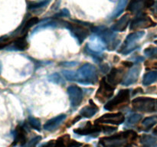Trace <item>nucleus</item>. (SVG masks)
<instances>
[{
    "mask_svg": "<svg viewBox=\"0 0 157 147\" xmlns=\"http://www.w3.org/2000/svg\"><path fill=\"white\" fill-rule=\"evenodd\" d=\"M67 91L72 107H78L81 104L84 97L82 89L76 85H71L67 87Z\"/></svg>",
    "mask_w": 157,
    "mask_h": 147,
    "instance_id": "12",
    "label": "nucleus"
},
{
    "mask_svg": "<svg viewBox=\"0 0 157 147\" xmlns=\"http://www.w3.org/2000/svg\"><path fill=\"white\" fill-rule=\"evenodd\" d=\"M81 142H78L75 140H70L66 147H81Z\"/></svg>",
    "mask_w": 157,
    "mask_h": 147,
    "instance_id": "36",
    "label": "nucleus"
},
{
    "mask_svg": "<svg viewBox=\"0 0 157 147\" xmlns=\"http://www.w3.org/2000/svg\"><path fill=\"white\" fill-rule=\"evenodd\" d=\"M137 137V133L133 130H127L117 134L104 136L100 139L99 145L102 147H124L129 141H133Z\"/></svg>",
    "mask_w": 157,
    "mask_h": 147,
    "instance_id": "1",
    "label": "nucleus"
},
{
    "mask_svg": "<svg viewBox=\"0 0 157 147\" xmlns=\"http://www.w3.org/2000/svg\"><path fill=\"white\" fill-rule=\"evenodd\" d=\"M27 143V133L25 128L21 125L17 126L14 133V142L13 145H16L17 144H20L21 147L24 146Z\"/></svg>",
    "mask_w": 157,
    "mask_h": 147,
    "instance_id": "16",
    "label": "nucleus"
},
{
    "mask_svg": "<svg viewBox=\"0 0 157 147\" xmlns=\"http://www.w3.org/2000/svg\"><path fill=\"white\" fill-rule=\"evenodd\" d=\"M13 47L15 50L18 51H25L29 47V43L26 40L25 37H21L15 40L13 42Z\"/></svg>",
    "mask_w": 157,
    "mask_h": 147,
    "instance_id": "23",
    "label": "nucleus"
},
{
    "mask_svg": "<svg viewBox=\"0 0 157 147\" xmlns=\"http://www.w3.org/2000/svg\"><path fill=\"white\" fill-rule=\"evenodd\" d=\"M1 70H2V64L0 63V73H1Z\"/></svg>",
    "mask_w": 157,
    "mask_h": 147,
    "instance_id": "45",
    "label": "nucleus"
},
{
    "mask_svg": "<svg viewBox=\"0 0 157 147\" xmlns=\"http://www.w3.org/2000/svg\"><path fill=\"white\" fill-rule=\"evenodd\" d=\"M157 123V116H150V117H147L142 121L141 124H142L143 127L145 129V130L148 131L150 129L153 128L155 125Z\"/></svg>",
    "mask_w": 157,
    "mask_h": 147,
    "instance_id": "26",
    "label": "nucleus"
},
{
    "mask_svg": "<svg viewBox=\"0 0 157 147\" xmlns=\"http://www.w3.org/2000/svg\"><path fill=\"white\" fill-rule=\"evenodd\" d=\"M144 55L148 58L157 59V47L154 46H149L144 50Z\"/></svg>",
    "mask_w": 157,
    "mask_h": 147,
    "instance_id": "30",
    "label": "nucleus"
},
{
    "mask_svg": "<svg viewBox=\"0 0 157 147\" xmlns=\"http://www.w3.org/2000/svg\"><path fill=\"white\" fill-rule=\"evenodd\" d=\"M67 118L66 114H60L55 117L52 118L51 119L48 120L43 126V129L46 131L52 132L56 130L61 123L63 121Z\"/></svg>",
    "mask_w": 157,
    "mask_h": 147,
    "instance_id": "17",
    "label": "nucleus"
},
{
    "mask_svg": "<svg viewBox=\"0 0 157 147\" xmlns=\"http://www.w3.org/2000/svg\"><path fill=\"white\" fill-rule=\"evenodd\" d=\"M125 120V116L121 112L118 113H106L101 116V117L96 119L95 123H107V124H114V125H120L122 124Z\"/></svg>",
    "mask_w": 157,
    "mask_h": 147,
    "instance_id": "10",
    "label": "nucleus"
},
{
    "mask_svg": "<svg viewBox=\"0 0 157 147\" xmlns=\"http://www.w3.org/2000/svg\"><path fill=\"white\" fill-rule=\"evenodd\" d=\"M48 2H49V0H42V1L38 2H32L29 4V9H30V10H33V9H39V8H41L43 7V6H46Z\"/></svg>",
    "mask_w": 157,
    "mask_h": 147,
    "instance_id": "32",
    "label": "nucleus"
},
{
    "mask_svg": "<svg viewBox=\"0 0 157 147\" xmlns=\"http://www.w3.org/2000/svg\"><path fill=\"white\" fill-rule=\"evenodd\" d=\"M140 72V64H136L134 67H133L131 69H130V70L126 74L124 79H123L122 82H121V84L124 86H129L136 83V81H137L138 78H139Z\"/></svg>",
    "mask_w": 157,
    "mask_h": 147,
    "instance_id": "14",
    "label": "nucleus"
},
{
    "mask_svg": "<svg viewBox=\"0 0 157 147\" xmlns=\"http://www.w3.org/2000/svg\"><path fill=\"white\" fill-rule=\"evenodd\" d=\"M29 125L31 126V127L33 128L34 130H38V131H40V130H41V121H40L39 119H38V118H35L32 116H29Z\"/></svg>",
    "mask_w": 157,
    "mask_h": 147,
    "instance_id": "29",
    "label": "nucleus"
},
{
    "mask_svg": "<svg viewBox=\"0 0 157 147\" xmlns=\"http://www.w3.org/2000/svg\"><path fill=\"white\" fill-rule=\"evenodd\" d=\"M62 74L64 75V77L69 81H78V74L77 71L70 70H63L61 71Z\"/></svg>",
    "mask_w": 157,
    "mask_h": 147,
    "instance_id": "28",
    "label": "nucleus"
},
{
    "mask_svg": "<svg viewBox=\"0 0 157 147\" xmlns=\"http://www.w3.org/2000/svg\"><path fill=\"white\" fill-rule=\"evenodd\" d=\"M102 130V126L99 123L92 125L90 122H87L84 127H80L74 130V133L81 136H88V135L98 134Z\"/></svg>",
    "mask_w": 157,
    "mask_h": 147,
    "instance_id": "13",
    "label": "nucleus"
},
{
    "mask_svg": "<svg viewBox=\"0 0 157 147\" xmlns=\"http://www.w3.org/2000/svg\"><path fill=\"white\" fill-rule=\"evenodd\" d=\"M48 79L49 81L53 83H55V84H61V81H62V78L61 77V76L58 73H55L53 74L52 75H50L48 77Z\"/></svg>",
    "mask_w": 157,
    "mask_h": 147,
    "instance_id": "34",
    "label": "nucleus"
},
{
    "mask_svg": "<svg viewBox=\"0 0 157 147\" xmlns=\"http://www.w3.org/2000/svg\"><path fill=\"white\" fill-rule=\"evenodd\" d=\"M156 110H157V100H156Z\"/></svg>",
    "mask_w": 157,
    "mask_h": 147,
    "instance_id": "46",
    "label": "nucleus"
},
{
    "mask_svg": "<svg viewBox=\"0 0 157 147\" xmlns=\"http://www.w3.org/2000/svg\"><path fill=\"white\" fill-rule=\"evenodd\" d=\"M117 127L114 126H102V131L104 132V133H112L113 132L117 131Z\"/></svg>",
    "mask_w": 157,
    "mask_h": 147,
    "instance_id": "35",
    "label": "nucleus"
},
{
    "mask_svg": "<svg viewBox=\"0 0 157 147\" xmlns=\"http://www.w3.org/2000/svg\"><path fill=\"white\" fill-rule=\"evenodd\" d=\"M144 35H145V32L144 31H137V32L130 34L124 41V44L121 47V50L120 51V53L123 55H128L133 51L135 49L138 47L136 42L141 39L144 36Z\"/></svg>",
    "mask_w": 157,
    "mask_h": 147,
    "instance_id": "6",
    "label": "nucleus"
},
{
    "mask_svg": "<svg viewBox=\"0 0 157 147\" xmlns=\"http://www.w3.org/2000/svg\"><path fill=\"white\" fill-rule=\"evenodd\" d=\"M41 139V137L40 136H37L35 137H34L33 139H31L30 141L27 142V143L24 145L23 147H35V145L39 142Z\"/></svg>",
    "mask_w": 157,
    "mask_h": 147,
    "instance_id": "33",
    "label": "nucleus"
},
{
    "mask_svg": "<svg viewBox=\"0 0 157 147\" xmlns=\"http://www.w3.org/2000/svg\"><path fill=\"white\" fill-rule=\"evenodd\" d=\"M130 101V90L124 89L118 92L117 94L110 100L104 105V109L107 110H113L115 109H121L127 106Z\"/></svg>",
    "mask_w": 157,
    "mask_h": 147,
    "instance_id": "4",
    "label": "nucleus"
},
{
    "mask_svg": "<svg viewBox=\"0 0 157 147\" xmlns=\"http://www.w3.org/2000/svg\"><path fill=\"white\" fill-rule=\"evenodd\" d=\"M100 68H101V71L104 72V73H107V72H108L109 69H110L109 68V65L107 64H102V65H101L100 66Z\"/></svg>",
    "mask_w": 157,
    "mask_h": 147,
    "instance_id": "37",
    "label": "nucleus"
},
{
    "mask_svg": "<svg viewBox=\"0 0 157 147\" xmlns=\"http://www.w3.org/2000/svg\"><path fill=\"white\" fill-rule=\"evenodd\" d=\"M130 18L128 14H125L123 15L111 28V30L113 32H124L127 29V26L130 24Z\"/></svg>",
    "mask_w": 157,
    "mask_h": 147,
    "instance_id": "20",
    "label": "nucleus"
},
{
    "mask_svg": "<svg viewBox=\"0 0 157 147\" xmlns=\"http://www.w3.org/2000/svg\"><path fill=\"white\" fill-rule=\"evenodd\" d=\"M59 64L61 65H64V66H75L78 64L77 62H74V61H70V62H64V63H60Z\"/></svg>",
    "mask_w": 157,
    "mask_h": 147,
    "instance_id": "40",
    "label": "nucleus"
},
{
    "mask_svg": "<svg viewBox=\"0 0 157 147\" xmlns=\"http://www.w3.org/2000/svg\"><path fill=\"white\" fill-rule=\"evenodd\" d=\"M90 30L101 38V40L104 41V44H106V47L109 51H113L116 49L121 42V41L117 39V34L112 30L107 28V27L93 26Z\"/></svg>",
    "mask_w": 157,
    "mask_h": 147,
    "instance_id": "2",
    "label": "nucleus"
},
{
    "mask_svg": "<svg viewBox=\"0 0 157 147\" xmlns=\"http://www.w3.org/2000/svg\"><path fill=\"white\" fill-rule=\"evenodd\" d=\"M153 133L154 135H156V136H157V126H156L154 128V130H153Z\"/></svg>",
    "mask_w": 157,
    "mask_h": 147,
    "instance_id": "43",
    "label": "nucleus"
},
{
    "mask_svg": "<svg viewBox=\"0 0 157 147\" xmlns=\"http://www.w3.org/2000/svg\"><path fill=\"white\" fill-rule=\"evenodd\" d=\"M70 136L68 134H65L61 137L58 138L57 140H51L48 143L44 144V147H66L70 142Z\"/></svg>",
    "mask_w": 157,
    "mask_h": 147,
    "instance_id": "21",
    "label": "nucleus"
},
{
    "mask_svg": "<svg viewBox=\"0 0 157 147\" xmlns=\"http://www.w3.org/2000/svg\"><path fill=\"white\" fill-rule=\"evenodd\" d=\"M124 147H134V146H133L132 145H125Z\"/></svg>",
    "mask_w": 157,
    "mask_h": 147,
    "instance_id": "44",
    "label": "nucleus"
},
{
    "mask_svg": "<svg viewBox=\"0 0 157 147\" xmlns=\"http://www.w3.org/2000/svg\"><path fill=\"white\" fill-rule=\"evenodd\" d=\"M115 87L110 85L107 81L106 77L102 78L100 82V86L98 90H97L95 98L101 103H104L110 99L113 94Z\"/></svg>",
    "mask_w": 157,
    "mask_h": 147,
    "instance_id": "7",
    "label": "nucleus"
},
{
    "mask_svg": "<svg viewBox=\"0 0 157 147\" xmlns=\"http://www.w3.org/2000/svg\"><path fill=\"white\" fill-rule=\"evenodd\" d=\"M127 2H128V0H119L116 9H114L113 14H112L111 16H110L111 19L117 18L118 16H120V15L122 14V12H124V9H125L126 6H127Z\"/></svg>",
    "mask_w": 157,
    "mask_h": 147,
    "instance_id": "24",
    "label": "nucleus"
},
{
    "mask_svg": "<svg viewBox=\"0 0 157 147\" xmlns=\"http://www.w3.org/2000/svg\"><path fill=\"white\" fill-rule=\"evenodd\" d=\"M89 103H90V105L85 106L80 110V116L85 118H90L98 113V110H99L98 106L94 103L92 100H90Z\"/></svg>",
    "mask_w": 157,
    "mask_h": 147,
    "instance_id": "19",
    "label": "nucleus"
},
{
    "mask_svg": "<svg viewBox=\"0 0 157 147\" xmlns=\"http://www.w3.org/2000/svg\"><path fill=\"white\" fill-rule=\"evenodd\" d=\"M122 65L125 67H131L133 65V63L131 62V61H122Z\"/></svg>",
    "mask_w": 157,
    "mask_h": 147,
    "instance_id": "39",
    "label": "nucleus"
},
{
    "mask_svg": "<svg viewBox=\"0 0 157 147\" xmlns=\"http://www.w3.org/2000/svg\"><path fill=\"white\" fill-rule=\"evenodd\" d=\"M38 21H39V19H38V18H37V17H32V18H29V19L25 23L24 27H23L22 30H21V33H25V32H27L29 28H31L32 26L38 24Z\"/></svg>",
    "mask_w": 157,
    "mask_h": 147,
    "instance_id": "27",
    "label": "nucleus"
},
{
    "mask_svg": "<svg viewBox=\"0 0 157 147\" xmlns=\"http://www.w3.org/2000/svg\"><path fill=\"white\" fill-rule=\"evenodd\" d=\"M144 93V90H143V89L140 88V87H138V88L135 89L134 91H133V95H136V93Z\"/></svg>",
    "mask_w": 157,
    "mask_h": 147,
    "instance_id": "41",
    "label": "nucleus"
},
{
    "mask_svg": "<svg viewBox=\"0 0 157 147\" xmlns=\"http://www.w3.org/2000/svg\"><path fill=\"white\" fill-rule=\"evenodd\" d=\"M156 100L151 97H136L132 100V106L136 111L144 113H152L156 111Z\"/></svg>",
    "mask_w": 157,
    "mask_h": 147,
    "instance_id": "5",
    "label": "nucleus"
},
{
    "mask_svg": "<svg viewBox=\"0 0 157 147\" xmlns=\"http://www.w3.org/2000/svg\"><path fill=\"white\" fill-rule=\"evenodd\" d=\"M78 82L83 84H94L98 81V70L91 64H84L78 70Z\"/></svg>",
    "mask_w": 157,
    "mask_h": 147,
    "instance_id": "3",
    "label": "nucleus"
},
{
    "mask_svg": "<svg viewBox=\"0 0 157 147\" xmlns=\"http://www.w3.org/2000/svg\"><path fill=\"white\" fill-rule=\"evenodd\" d=\"M66 28L68 29L74 37L78 40L79 44H82L83 41L89 36L90 31L84 25L76 23H65Z\"/></svg>",
    "mask_w": 157,
    "mask_h": 147,
    "instance_id": "8",
    "label": "nucleus"
},
{
    "mask_svg": "<svg viewBox=\"0 0 157 147\" xmlns=\"http://www.w3.org/2000/svg\"><path fill=\"white\" fill-rule=\"evenodd\" d=\"M140 143L143 147H157V139L150 135H142L140 138Z\"/></svg>",
    "mask_w": 157,
    "mask_h": 147,
    "instance_id": "22",
    "label": "nucleus"
},
{
    "mask_svg": "<svg viewBox=\"0 0 157 147\" xmlns=\"http://www.w3.org/2000/svg\"><path fill=\"white\" fill-rule=\"evenodd\" d=\"M123 73H124V70L122 68L113 67L106 77L107 81L110 85L115 87L119 83L122 82V80L124 79L123 78L124 74Z\"/></svg>",
    "mask_w": 157,
    "mask_h": 147,
    "instance_id": "15",
    "label": "nucleus"
},
{
    "mask_svg": "<svg viewBox=\"0 0 157 147\" xmlns=\"http://www.w3.org/2000/svg\"><path fill=\"white\" fill-rule=\"evenodd\" d=\"M81 119V116H78L76 118H75V119H74V120H72L71 124H75V123L78 122V121H79Z\"/></svg>",
    "mask_w": 157,
    "mask_h": 147,
    "instance_id": "42",
    "label": "nucleus"
},
{
    "mask_svg": "<svg viewBox=\"0 0 157 147\" xmlns=\"http://www.w3.org/2000/svg\"><path fill=\"white\" fill-rule=\"evenodd\" d=\"M151 12L155 17H157V2L151 7Z\"/></svg>",
    "mask_w": 157,
    "mask_h": 147,
    "instance_id": "38",
    "label": "nucleus"
},
{
    "mask_svg": "<svg viewBox=\"0 0 157 147\" xmlns=\"http://www.w3.org/2000/svg\"><path fill=\"white\" fill-rule=\"evenodd\" d=\"M154 3V0H130L127 6V11L132 13L140 14L145 9L151 8Z\"/></svg>",
    "mask_w": 157,
    "mask_h": 147,
    "instance_id": "11",
    "label": "nucleus"
},
{
    "mask_svg": "<svg viewBox=\"0 0 157 147\" xmlns=\"http://www.w3.org/2000/svg\"><path fill=\"white\" fill-rule=\"evenodd\" d=\"M157 81V71H150L145 74L143 78V84L145 86L150 85Z\"/></svg>",
    "mask_w": 157,
    "mask_h": 147,
    "instance_id": "25",
    "label": "nucleus"
},
{
    "mask_svg": "<svg viewBox=\"0 0 157 147\" xmlns=\"http://www.w3.org/2000/svg\"><path fill=\"white\" fill-rule=\"evenodd\" d=\"M142 119V116L140 114H138V113H133V114L130 115L127 119V123L129 125H135V124L137 123L138 122L140 121V119Z\"/></svg>",
    "mask_w": 157,
    "mask_h": 147,
    "instance_id": "31",
    "label": "nucleus"
},
{
    "mask_svg": "<svg viewBox=\"0 0 157 147\" xmlns=\"http://www.w3.org/2000/svg\"><path fill=\"white\" fill-rule=\"evenodd\" d=\"M87 45L90 51L98 54H100L102 51H104L106 47V44H104V41L98 35L90 38V41L87 43Z\"/></svg>",
    "mask_w": 157,
    "mask_h": 147,
    "instance_id": "18",
    "label": "nucleus"
},
{
    "mask_svg": "<svg viewBox=\"0 0 157 147\" xmlns=\"http://www.w3.org/2000/svg\"><path fill=\"white\" fill-rule=\"evenodd\" d=\"M156 25V23L153 21L152 18H150L147 14L141 12L131 21L130 29L132 31H136L137 29L149 28Z\"/></svg>",
    "mask_w": 157,
    "mask_h": 147,
    "instance_id": "9",
    "label": "nucleus"
}]
</instances>
